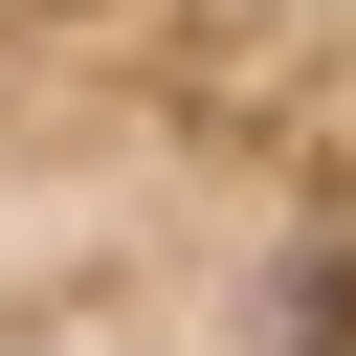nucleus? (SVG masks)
I'll return each instance as SVG.
<instances>
[{
	"mask_svg": "<svg viewBox=\"0 0 356 356\" xmlns=\"http://www.w3.org/2000/svg\"><path fill=\"white\" fill-rule=\"evenodd\" d=\"M0 356H356V0H0Z\"/></svg>",
	"mask_w": 356,
	"mask_h": 356,
	"instance_id": "nucleus-1",
	"label": "nucleus"
}]
</instances>
